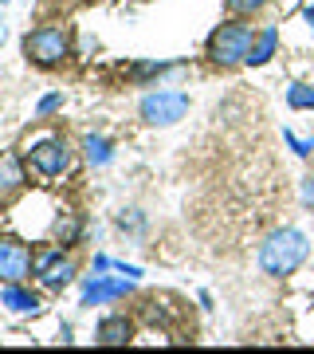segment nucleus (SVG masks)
Masks as SVG:
<instances>
[{"label":"nucleus","instance_id":"4468645a","mask_svg":"<svg viewBox=\"0 0 314 354\" xmlns=\"http://www.w3.org/2000/svg\"><path fill=\"white\" fill-rule=\"evenodd\" d=\"M287 106L291 111H314V87L311 83H295V87H287Z\"/></svg>","mask_w":314,"mask_h":354},{"label":"nucleus","instance_id":"f257e3e1","mask_svg":"<svg viewBox=\"0 0 314 354\" xmlns=\"http://www.w3.org/2000/svg\"><path fill=\"white\" fill-rule=\"evenodd\" d=\"M306 252H311L306 232H299V228H279V232H271L264 241V248H259V272L283 279L291 272H299Z\"/></svg>","mask_w":314,"mask_h":354},{"label":"nucleus","instance_id":"5701e85b","mask_svg":"<svg viewBox=\"0 0 314 354\" xmlns=\"http://www.w3.org/2000/svg\"><path fill=\"white\" fill-rule=\"evenodd\" d=\"M302 16H306V24H311V32H314V8H306Z\"/></svg>","mask_w":314,"mask_h":354},{"label":"nucleus","instance_id":"2eb2a0df","mask_svg":"<svg viewBox=\"0 0 314 354\" xmlns=\"http://www.w3.org/2000/svg\"><path fill=\"white\" fill-rule=\"evenodd\" d=\"M55 232H59V241H63V244H71V241L79 236V221H75V216H59Z\"/></svg>","mask_w":314,"mask_h":354},{"label":"nucleus","instance_id":"0eeeda50","mask_svg":"<svg viewBox=\"0 0 314 354\" xmlns=\"http://www.w3.org/2000/svg\"><path fill=\"white\" fill-rule=\"evenodd\" d=\"M32 272V252L28 244L12 241V236H0V279L4 283H20Z\"/></svg>","mask_w":314,"mask_h":354},{"label":"nucleus","instance_id":"423d86ee","mask_svg":"<svg viewBox=\"0 0 314 354\" xmlns=\"http://www.w3.org/2000/svg\"><path fill=\"white\" fill-rule=\"evenodd\" d=\"M71 146L63 138H43V142H36L32 150H28V165L36 169L39 177H59V174H67L71 169Z\"/></svg>","mask_w":314,"mask_h":354},{"label":"nucleus","instance_id":"39448f33","mask_svg":"<svg viewBox=\"0 0 314 354\" xmlns=\"http://www.w3.org/2000/svg\"><path fill=\"white\" fill-rule=\"evenodd\" d=\"M32 268H36L39 283H43V288H51V291L67 288V283L75 279V264L63 256L59 244H48V248H39V252L32 256Z\"/></svg>","mask_w":314,"mask_h":354},{"label":"nucleus","instance_id":"f03ea898","mask_svg":"<svg viewBox=\"0 0 314 354\" xmlns=\"http://www.w3.org/2000/svg\"><path fill=\"white\" fill-rule=\"evenodd\" d=\"M251 44H255L251 24H220L208 36V55H213L216 67H239V64H248Z\"/></svg>","mask_w":314,"mask_h":354},{"label":"nucleus","instance_id":"f8f14e48","mask_svg":"<svg viewBox=\"0 0 314 354\" xmlns=\"http://www.w3.org/2000/svg\"><path fill=\"white\" fill-rule=\"evenodd\" d=\"M275 48H279V28L275 24H267L259 36H255V44H251V55H248V64L251 67H264L271 55H275Z\"/></svg>","mask_w":314,"mask_h":354},{"label":"nucleus","instance_id":"20e7f679","mask_svg":"<svg viewBox=\"0 0 314 354\" xmlns=\"http://www.w3.org/2000/svg\"><path fill=\"white\" fill-rule=\"evenodd\" d=\"M138 111L150 127H173L188 114V95L185 91H150L138 102Z\"/></svg>","mask_w":314,"mask_h":354},{"label":"nucleus","instance_id":"7ed1b4c3","mask_svg":"<svg viewBox=\"0 0 314 354\" xmlns=\"http://www.w3.org/2000/svg\"><path fill=\"white\" fill-rule=\"evenodd\" d=\"M24 55L28 59H36L39 67H55L63 64L67 55H71V39L63 28H36V32H28L24 36Z\"/></svg>","mask_w":314,"mask_h":354},{"label":"nucleus","instance_id":"a211bd4d","mask_svg":"<svg viewBox=\"0 0 314 354\" xmlns=\"http://www.w3.org/2000/svg\"><path fill=\"white\" fill-rule=\"evenodd\" d=\"M173 64H138L134 67V79H146V75H161V71H169Z\"/></svg>","mask_w":314,"mask_h":354},{"label":"nucleus","instance_id":"dca6fc26","mask_svg":"<svg viewBox=\"0 0 314 354\" xmlns=\"http://www.w3.org/2000/svg\"><path fill=\"white\" fill-rule=\"evenodd\" d=\"M267 0H228V12L232 16H251L255 8H264Z\"/></svg>","mask_w":314,"mask_h":354},{"label":"nucleus","instance_id":"9d476101","mask_svg":"<svg viewBox=\"0 0 314 354\" xmlns=\"http://www.w3.org/2000/svg\"><path fill=\"white\" fill-rule=\"evenodd\" d=\"M24 185V162L16 153H0V197H12Z\"/></svg>","mask_w":314,"mask_h":354},{"label":"nucleus","instance_id":"4be33fe9","mask_svg":"<svg viewBox=\"0 0 314 354\" xmlns=\"http://www.w3.org/2000/svg\"><path fill=\"white\" fill-rule=\"evenodd\" d=\"M106 268H114V264L106 260V256H95V272H106Z\"/></svg>","mask_w":314,"mask_h":354},{"label":"nucleus","instance_id":"6ab92c4d","mask_svg":"<svg viewBox=\"0 0 314 354\" xmlns=\"http://www.w3.org/2000/svg\"><path fill=\"white\" fill-rule=\"evenodd\" d=\"M299 197H302V205H306V209H314V174H306V177H302Z\"/></svg>","mask_w":314,"mask_h":354},{"label":"nucleus","instance_id":"b1692460","mask_svg":"<svg viewBox=\"0 0 314 354\" xmlns=\"http://www.w3.org/2000/svg\"><path fill=\"white\" fill-rule=\"evenodd\" d=\"M0 44H4V20H0Z\"/></svg>","mask_w":314,"mask_h":354},{"label":"nucleus","instance_id":"f3484780","mask_svg":"<svg viewBox=\"0 0 314 354\" xmlns=\"http://www.w3.org/2000/svg\"><path fill=\"white\" fill-rule=\"evenodd\" d=\"M283 142H287L291 150L299 153V158H306V153H314V142H302V138H295L291 130H283Z\"/></svg>","mask_w":314,"mask_h":354},{"label":"nucleus","instance_id":"1a4fd4ad","mask_svg":"<svg viewBox=\"0 0 314 354\" xmlns=\"http://www.w3.org/2000/svg\"><path fill=\"white\" fill-rule=\"evenodd\" d=\"M130 335H134V323L126 315H106L99 323V330H95V339L102 346H122V342H130Z\"/></svg>","mask_w":314,"mask_h":354},{"label":"nucleus","instance_id":"6e6552de","mask_svg":"<svg viewBox=\"0 0 314 354\" xmlns=\"http://www.w3.org/2000/svg\"><path fill=\"white\" fill-rule=\"evenodd\" d=\"M134 279H110V276H90L83 283V307H99V304H110V299H122L126 291H130Z\"/></svg>","mask_w":314,"mask_h":354},{"label":"nucleus","instance_id":"9b49d317","mask_svg":"<svg viewBox=\"0 0 314 354\" xmlns=\"http://www.w3.org/2000/svg\"><path fill=\"white\" fill-rule=\"evenodd\" d=\"M0 304L8 307V311H16V315H36V311H39L36 295L24 291V288H16V283H8V288L0 291Z\"/></svg>","mask_w":314,"mask_h":354},{"label":"nucleus","instance_id":"aec40b11","mask_svg":"<svg viewBox=\"0 0 314 354\" xmlns=\"http://www.w3.org/2000/svg\"><path fill=\"white\" fill-rule=\"evenodd\" d=\"M59 102H63V95H48V99H39L36 114H39V118H43V114H51V111H59Z\"/></svg>","mask_w":314,"mask_h":354},{"label":"nucleus","instance_id":"ddd939ff","mask_svg":"<svg viewBox=\"0 0 314 354\" xmlns=\"http://www.w3.org/2000/svg\"><path fill=\"white\" fill-rule=\"evenodd\" d=\"M83 150H87L90 165H106L114 158V146L102 138V134H87V138H83Z\"/></svg>","mask_w":314,"mask_h":354},{"label":"nucleus","instance_id":"412c9836","mask_svg":"<svg viewBox=\"0 0 314 354\" xmlns=\"http://www.w3.org/2000/svg\"><path fill=\"white\" fill-rule=\"evenodd\" d=\"M114 268H118L122 276H130V279H138V276H141V268H134V264H114Z\"/></svg>","mask_w":314,"mask_h":354}]
</instances>
